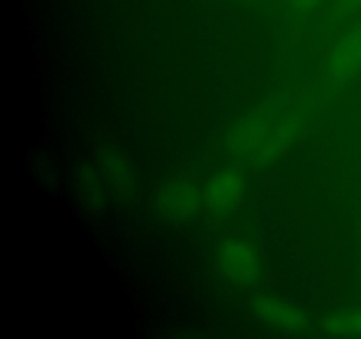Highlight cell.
Segmentation results:
<instances>
[{
  "label": "cell",
  "mask_w": 361,
  "mask_h": 339,
  "mask_svg": "<svg viewBox=\"0 0 361 339\" xmlns=\"http://www.w3.org/2000/svg\"><path fill=\"white\" fill-rule=\"evenodd\" d=\"M293 131L295 127L289 124L271 127L267 120L249 117L231 127L226 145L236 157L268 162L279 157V154L291 143Z\"/></svg>",
  "instance_id": "1"
},
{
  "label": "cell",
  "mask_w": 361,
  "mask_h": 339,
  "mask_svg": "<svg viewBox=\"0 0 361 339\" xmlns=\"http://www.w3.org/2000/svg\"><path fill=\"white\" fill-rule=\"evenodd\" d=\"M217 267L229 285L250 290L263 278V256L257 246L243 237H228L217 247Z\"/></svg>",
  "instance_id": "2"
},
{
  "label": "cell",
  "mask_w": 361,
  "mask_h": 339,
  "mask_svg": "<svg viewBox=\"0 0 361 339\" xmlns=\"http://www.w3.org/2000/svg\"><path fill=\"white\" fill-rule=\"evenodd\" d=\"M247 189L245 173L240 168L219 170L204 184L203 200L210 210L215 214H229L240 207Z\"/></svg>",
  "instance_id": "3"
},
{
  "label": "cell",
  "mask_w": 361,
  "mask_h": 339,
  "mask_svg": "<svg viewBox=\"0 0 361 339\" xmlns=\"http://www.w3.org/2000/svg\"><path fill=\"white\" fill-rule=\"evenodd\" d=\"M252 313L267 327L289 332V334H298L305 331L309 325L307 314L302 307L284 297L271 295V293H263L252 300Z\"/></svg>",
  "instance_id": "4"
},
{
  "label": "cell",
  "mask_w": 361,
  "mask_h": 339,
  "mask_svg": "<svg viewBox=\"0 0 361 339\" xmlns=\"http://www.w3.org/2000/svg\"><path fill=\"white\" fill-rule=\"evenodd\" d=\"M203 191L189 182H176L164 187L157 196V208L166 219L185 222L196 218L203 207Z\"/></svg>",
  "instance_id": "5"
},
{
  "label": "cell",
  "mask_w": 361,
  "mask_h": 339,
  "mask_svg": "<svg viewBox=\"0 0 361 339\" xmlns=\"http://www.w3.org/2000/svg\"><path fill=\"white\" fill-rule=\"evenodd\" d=\"M361 71V21L349 28L328 59V73L335 80H351Z\"/></svg>",
  "instance_id": "6"
},
{
  "label": "cell",
  "mask_w": 361,
  "mask_h": 339,
  "mask_svg": "<svg viewBox=\"0 0 361 339\" xmlns=\"http://www.w3.org/2000/svg\"><path fill=\"white\" fill-rule=\"evenodd\" d=\"M321 328L328 335H338V338L361 335V309L349 307V309L328 313L321 321Z\"/></svg>",
  "instance_id": "7"
},
{
  "label": "cell",
  "mask_w": 361,
  "mask_h": 339,
  "mask_svg": "<svg viewBox=\"0 0 361 339\" xmlns=\"http://www.w3.org/2000/svg\"><path fill=\"white\" fill-rule=\"evenodd\" d=\"M361 9V0H335L334 11L338 18L349 16Z\"/></svg>",
  "instance_id": "8"
},
{
  "label": "cell",
  "mask_w": 361,
  "mask_h": 339,
  "mask_svg": "<svg viewBox=\"0 0 361 339\" xmlns=\"http://www.w3.org/2000/svg\"><path fill=\"white\" fill-rule=\"evenodd\" d=\"M288 2L298 13H309V11L316 9L323 0H288Z\"/></svg>",
  "instance_id": "9"
}]
</instances>
